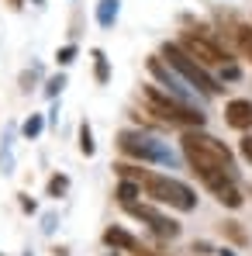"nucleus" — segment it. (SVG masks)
<instances>
[{
    "label": "nucleus",
    "instance_id": "obj_1",
    "mask_svg": "<svg viewBox=\"0 0 252 256\" xmlns=\"http://www.w3.org/2000/svg\"><path fill=\"white\" fill-rule=\"evenodd\" d=\"M114 170L121 173L125 180L142 184L145 194H149L156 204H169V208H176V212H194V208H197V194H194L187 184L173 180V176H159V173L138 170V166H128V163H118Z\"/></svg>",
    "mask_w": 252,
    "mask_h": 256
},
{
    "label": "nucleus",
    "instance_id": "obj_6",
    "mask_svg": "<svg viewBox=\"0 0 252 256\" xmlns=\"http://www.w3.org/2000/svg\"><path fill=\"white\" fill-rule=\"evenodd\" d=\"M118 149L125 156H135V160H152V163H169V149L156 146V138L142 135V132H121L118 135Z\"/></svg>",
    "mask_w": 252,
    "mask_h": 256
},
{
    "label": "nucleus",
    "instance_id": "obj_9",
    "mask_svg": "<svg viewBox=\"0 0 252 256\" xmlns=\"http://www.w3.org/2000/svg\"><path fill=\"white\" fill-rule=\"evenodd\" d=\"M225 122L232 128H252V100H232L228 108H225Z\"/></svg>",
    "mask_w": 252,
    "mask_h": 256
},
{
    "label": "nucleus",
    "instance_id": "obj_22",
    "mask_svg": "<svg viewBox=\"0 0 252 256\" xmlns=\"http://www.w3.org/2000/svg\"><path fill=\"white\" fill-rule=\"evenodd\" d=\"M62 84H66V80H62V76H55V80H48V86H45V94H48V97H52V94H55V90H62Z\"/></svg>",
    "mask_w": 252,
    "mask_h": 256
},
{
    "label": "nucleus",
    "instance_id": "obj_18",
    "mask_svg": "<svg viewBox=\"0 0 252 256\" xmlns=\"http://www.w3.org/2000/svg\"><path fill=\"white\" fill-rule=\"evenodd\" d=\"M66 187H69V180H66V176H52V184H48V194H62Z\"/></svg>",
    "mask_w": 252,
    "mask_h": 256
},
{
    "label": "nucleus",
    "instance_id": "obj_19",
    "mask_svg": "<svg viewBox=\"0 0 252 256\" xmlns=\"http://www.w3.org/2000/svg\"><path fill=\"white\" fill-rule=\"evenodd\" d=\"M42 132V118H28V125H24V135L31 138V135H38Z\"/></svg>",
    "mask_w": 252,
    "mask_h": 256
},
{
    "label": "nucleus",
    "instance_id": "obj_13",
    "mask_svg": "<svg viewBox=\"0 0 252 256\" xmlns=\"http://www.w3.org/2000/svg\"><path fill=\"white\" fill-rule=\"evenodd\" d=\"M138 194H142V184H135V180H125V184L118 187V201H121V204H131Z\"/></svg>",
    "mask_w": 252,
    "mask_h": 256
},
{
    "label": "nucleus",
    "instance_id": "obj_10",
    "mask_svg": "<svg viewBox=\"0 0 252 256\" xmlns=\"http://www.w3.org/2000/svg\"><path fill=\"white\" fill-rule=\"evenodd\" d=\"M149 70H152V76H159V80H163V86H166V90H173V97H180V100H183L180 76H176L173 70H166V62H163L159 56H152V59H149Z\"/></svg>",
    "mask_w": 252,
    "mask_h": 256
},
{
    "label": "nucleus",
    "instance_id": "obj_20",
    "mask_svg": "<svg viewBox=\"0 0 252 256\" xmlns=\"http://www.w3.org/2000/svg\"><path fill=\"white\" fill-rule=\"evenodd\" d=\"M73 56H76V48H73V45H66V48L59 52V62L66 66V62H73Z\"/></svg>",
    "mask_w": 252,
    "mask_h": 256
},
{
    "label": "nucleus",
    "instance_id": "obj_21",
    "mask_svg": "<svg viewBox=\"0 0 252 256\" xmlns=\"http://www.w3.org/2000/svg\"><path fill=\"white\" fill-rule=\"evenodd\" d=\"M239 149H242V156L252 163V135H246V138H242V146H239Z\"/></svg>",
    "mask_w": 252,
    "mask_h": 256
},
{
    "label": "nucleus",
    "instance_id": "obj_4",
    "mask_svg": "<svg viewBox=\"0 0 252 256\" xmlns=\"http://www.w3.org/2000/svg\"><path fill=\"white\" fill-rule=\"evenodd\" d=\"M180 48H183L187 56H194L201 66H221V62H228L225 42L211 32L208 24H197L194 32H183V35H180Z\"/></svg>",
    "mask_w": 252,
    "mask_h": 256
},
{
    "label": "nucleus",
    "instance_id": "obj_2",
    "mask_svg": "<svg viewBox=\"0 0 252 256\" xmlns=\"http://www.w3.org/2000/svg\"><path fill=\"white\" fill-rule=\"evenodd\" d=\"M183 156H187V163L194 166L197 176H204V173H232L235 170L232 149H228L225 142H218L214 135L201 132V128H190V132L183 135Z\"/></svg>",
    "mask_w": 252,
    "mask_h": 256
},
{
    "label": "nucleus",
    "instance_id": "obj_14",
    "mask_svg": "<svg viewBox=\"0 0 252 256\" xmlns=\"http://www.w3.org/2000/svg\"><path fill=\"white\" fill-rule=\"evenodd\" d=\"M97 18H100V24L107 28V24L118 18V0H100V10H97Z\"/></svg>",
    "mask_w": 252,
    "mask_h": 256
},
{
    "label": "nucleus",
    "instance_id": "obj_15",
    "mask_svg": "<svg viewBox=\"0 0 252 256\" xmlns=\"http://www.w3.org/2000/svg\"><path fill=\"white\" fill-rule=\"evenodd\" d=\"M221 232H225V236H228L232 242H239V246L246 242V232L239 228V222H225V225H221Z\"/></svg>",
    "mask_w": 252,
    "mask_h": 256
},
{
    "label": "nucleus",
    "instance_id": "obj_23",
    "mask_svg": "<svg viewBox=\"0 0 252 256\" xmlns=\"http://www.w3.org/2000/svg\"><path fill=\"white\" fill-rule=\"evenodd\" d=\"M135 256H159V253H149V250L142 246V250H138V253H135Z\"/></svg>",
    "mask_w": 252,
    "mask_h": 256
},
{
    "label": "nucleus",
    "instance_id": "obj_7",
    "mask_svg": "<svg viewBox=\"0 0 252 256\" xmlns=\"http://www.w3.org/2000/svg\"><path fill=\"white\" fill-rule=\"evenodd\" d=\"M125 208H128V214L142 218V222H145L156 236H163V239H176V236H180V225H176L173 218H166V214H159L156 208H149V204H135V201H131V204H125Z\"/></svg>",
    "mask_w": 252,
    "mask_h": 256
},
{
    "label": "nucleus",
    "instance_id": "obj_8",
    "mask_svg": "<svg viewBox=\"0 0 252 256\" xmlns=\"http://www.w3.org/2000/svg\"><path fill=\"white\" fill-rule=\"evenodd\" d=\"M201 180H204V187L225 208H242V190L232 184V173H204Z\"/></svg>",
    "mask_w": 252,
    "mask_h": 256
},
{
    "label": "nucleus",
    "instance_id": "obj_24",
    "mask_svg": "<svg viewBox=\"0 0 252 256\" xmlns=\"http://www.w3.org/2000/svg\"><path fill=\"white\" fill-rule=\"evenodd\" d=\"M14 4H17V0H14Z\"/></svg>",
    "mask_w": 252,
    "mask_h": 256
},
{
    "label": "nucleus",
    "instance_id": "obj_16",
    "mask_svg": "<svg viewBox=\"0 0 252 256\" xmlns=\"http://www.w3.org/2000/svg\"><path fill=\"white\" fill-rule=\"evenodd\" d=\"M80 149H83V156H93V132H90V125L80 128Z\"/></svg>",
    "mask_w": 252,
    "mask_h": 256
},
{
    "label": "nucleus",
    "instance_id": "obj_11",
    "mask_svg": "<svg viewBox=\"0 0 252 256\" xmlns=\"http://www.w3.org/2000/svg\"><path fill=\"white\" fill-rule=\"evenodd\" d=\"M104 242H107V246H114V250H125V253H138V250H142V246H138V239H135V236H128L125 228H107V232H104Z\"/></svg>",
    "mask_w": 252,
    "mask_h": 256
},
{
    "label": "nucleus",
    "instance_id": "obj_12",
    "mask_svg": "<svg viewBox=\"0 0 252 256\" xmlns=\"http://www.w3.org/2000/svg\"><path fill=\"white\" fill-rule=\"evenodd\" d=\"M228 35H232V42L239 45V52H242L246 59H252V28L249 24H239V21H235Z\"/></svg>",
    "mask_w": 252,
    "mask_h": 256
},
{
    "label": "nucleus",
    "instance_id": "obj_5",
    "mask_svg": "<svg viewBox=\"0 0 252 256\" xmlns=\"http://www.w3.org/2000/svg\"><path fill=\"white\" fill-rule=\"evenodd\" d=\"M163 56L169 59V66L187 80V84L194 86V90H201V94H221V84L211 76L208 70L194 59V56H187L183 48H180V42H166L163 45Z\"/></svg>",
    "mask_w": 252,
    "mask_h": 256
},
{
    "label": "nucleus",
    "instance_id": "obj_17",
    "mask_svg": "<svg viewBox=\"0 0 252 256\" xmlns=\"http://www.w3.org/2000/svg\"><path fill=\"white\" fill-rule=\"evenodd\" d=\"M93 62H97V80H100V84H107V76H111V73H107V59H104V52H100V48L93 52Z\"/></svg>",
    "mask_w": 252,
    "mask_h": 256
},
{
    "label": "nucleus",
    "instance_id": "obj_3",
    "mask_svg": "<svg viewBox=\"0 0 252 256\" xmlns=\"http://www.w3.org/2000/svg\"><path fill=\"white\" fill-rule=\"evenodd\" d=\"M142 100L149 108V114H159L169 125H183V128H201L204 125V114L194 111L187 100L180 97H169V90H159V86H142Z\"/></svg>",
    "mask_w": 252,
    "mask_h": 256
}]
</instances>
